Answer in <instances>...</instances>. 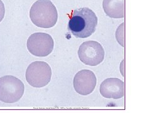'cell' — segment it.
<instances>
[{
    "instance_id": "obj_1",
    "label": "cell",
    "mask_w": 151,
    "mask_h": 113,
    "mask_svg": "<svg viewBox=\"0 0 151 113\" xmlns=\"http://www.w3.org/2000/svg\"><path fill=\"white\" fill-rule=\"evenodd\" d=\"M98 18L89 8L76 9L68 23V30L76 38L85 39L93 35L96 30Z\"/></svg>"
},
{
    "instance_id": "obj_2",
    "label": "cell",
    "mask_w": 151,
    "mask_h": 113,
    "mask_svg": "<svg viewBox=\"0 0 151 113\" xmlns=\"http://www.w3.org/2000/svg\"><path fill=\"white\" fill-rule=\"evenodd\" d=\"M30 18L35 26L50 28L58 21V13L50 0H37L30 8Z\"/></svg>"
},
{
    "instance_id": "obj_3",
    "label": "cell",
    "mask_w": 151,
    "mask_h": 113,
    "mask_svg": "<svg viewBox=\"0 0 151 113\" xmlns=\"http://www.w3.org/2000/svg\"><path fill=\"white\" fill-rule=\"evenodd\" d=\"M25 86L21 80L13 75L0 77V101L5 103H15L22 97Z\"/></svg>"
},
{
    "instance_id": "obj_4",
    "label": "cell",
    "mask_w": 151,
    "mask_h": 113,
    "mask_svg": "<svg viewBox=\"0 0 151 113\" xmlns=\"http://www.w3.org/2000/svg\"><path fill=\"white\" fill-rule=\"evenodd\" d=\"M51 77L52 70L50 65L44 61L32 62L26 70L27 81L34 87H45L50 82Z\"/></svg>"
},
{
    "instance_id": "obj_5",
    "label": "cell",
    "mask_w": 151,
    "mask_h": 113,
    "mask_svg": "<svg viewBox=\"0 0 151 113\" xmlns=\"http://www.w3.org/2000/svg\"><path fill=\"white\" fill-rule=\"evenodd\" d=\"M27 46L28 51L32 55L44 57L49 55L53 51L54 41L49 34L37 32L28 37Z\"/></svg>"
},
{
    "instance_id": "obj_6",
    "label": "cell",
    "mask_w": 151,
    "mask_h": 113,
    "mask_svg": "<svg viewBox=\"0 0 151 113\" xmlns=\"http://www.w3.org/2000/svg\"><path fill=\"white\" fill-rule=\"evenodd\" d=\"M78 54L79 60L87 65L96 66L100 64L105 57V50L96 41H84L79 46Z\"/></svg>"
},
{
    "instance_id": "obj_7",
    "label": "cell",
    "mask_w": 151,
    "mask_h": 113,
    "mask_svg": "<svg viewBox=\"0 0 151 113\" xmlns=\"http://www.w3.org/2000/svg\"><path fill=\"white\" fill-rule=\"evenodd\" d=\"M96 86V75L91 70H80L73 79V86L76 92L82 96H88L92 93Z\"/></svg>"
},
{
    "instance_id": "obj_8",
    "label": "cell",
    "mask_w": 151,
    "mask_h": 113,
    "mask_svg": "<svg viewBox=\"0 0 151 113\" xmlns=\"http://www.w3.org/2000/svg\"><path fill=\"white\" fill-rule=\"evenodd\" d=\"M100 92L104 97L119 99L124 96V82L118 78H108L101 84Z\"/></svg>"
},
{
    "instance_id": "obj_9",
    "label": "cell",
    "mask_w": 151,
    "mask_h": 113,
    "mask_svg": "<svg viewBox=\"0 0 151 113\" xmlns=\"http://www.w3.org/2000/svg\"><path fill=\"white\" fill-rule=\"evenodd\" d=\"M103 8L110 18L119 19L125 16V0H103Z\"/></svg>"
},
{
    "instance_id": "obj_10",
    "label": "cell",
    "mask_w": 151,
    "mask_h": 113,
    "mask_svg": "<svg viewBox=\"0 0 151 113\" xmlns=\"http://www.w3.org/2000/svg\"><path fill=\"white\" fill-rule=\"evenodd\" d=\"M116 39L119 44L123 47L125 46V23H122L117 28L116 34Z\"/></svg>"
},
{
    "instance_id": "obj_11",
    "label": "cell",
    "mask_w": 151,
    "mask_h": 113,
    "mask_svg": "<svg viewBox=\"0 0 151 113\" xmlns=\"http://www.w3.org/2000/svg\"><path fill=\"white\" fill-rule=\"evenodd\" d=\"M4 6L1 0H0V22H1L4 17Z\"/></svg>"
}]
</instances>
